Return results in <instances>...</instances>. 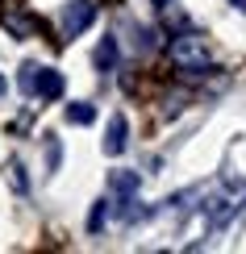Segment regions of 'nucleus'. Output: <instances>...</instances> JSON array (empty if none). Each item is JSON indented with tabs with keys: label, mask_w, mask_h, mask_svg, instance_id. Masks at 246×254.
Returning <instances> with one entry per match:
<instances>
[{
	"label": "nucleus",
	"mask_w": 246,
	"mask_h": 254,
	"mask_svg": "<svg viewBox=\"0 0 246 254\" xmlns=\"http://www.w3.org/2000/svg\"><path fill=\"white\" fill-rule=\"evenodd\" d=\"M167 59L179 71H188V75H205L213 67V50H209V42L200 34H175L167 42Z\"/></svg>",
	"instance_id": "nucleus-1"
},
{
	"label": "nucleus",
	"mask_w": 246,
	"mask_h": 254,
	"mask_svg": "<svg viewBox=\"0 0 246 254\" xmlns=\"http://www.w3.org/2000/svg\"><path fill=\"white\" fill-rule=\"evenodd\" d=\"M246 204V188L242 184H230L221 196H213L209 204H205V221H209V229H221V225H230L234 217H238V208Z\"/></svg>",
	"instance_id": "nucleus-2"
},
{
	"label": "nucleus",
	"mask_w": 246,
	"mask_h": 254,
	"mask_svg": "<svg viewBox=\"0 0 246 254\" xmlns=\"http://www.w3.org/2000/svg\"><path fill=\"white\" fill-rule=\"evenodd\" d=\"M92 21H96V0H71V4L63 8V42L80 38Z\"/></svg>",
	"instance_id": "nucleus-3"
},
{
	"label": "nucleus",
	"mask_w": 246,
	"mask_h": 254,
	"mask_svg": "<svg viewBox=\"0 0 246 254\" xmlns=\"http://www.w3.org/2000/svg\"><path fill=\"white\" fill-rule=\"evenodd\" d=\"M125 146H130V121L121 113H113L109 129H104V154H121Z\"/></svg>",
	"instance_id": "nucleus-4"
},
{
	"label": "nucleus",
	"mask_w": 246,
	"mask_h": 254,
	"mask_svg": "<svg viewBox=\"0 0 246 254\" xmlns=\"http://www.w3.org/2000/svg\"><path fill=\"white\" fill-rule=\"evenodd\" d=\"M63 92H67V79H63V71L42 67V71H38V92H34V96H38V100H59Z\"/></svg>",
	"instance_id": "nucleus-5"
},
{
	"label": "nucleus",
	"mask_w": 246,
	"mask_h": 254,
	"mask_svg": "<svg viewBox=\"0 0 246 254\" xmlns=\"http://www.w3.org/2000/svg\"><path fill=\"white\" fill-rule=\"evenodd\" d=\"M117 38L109 34V38H100V46H96V55H92V63H96V71H113L117 67Z\"/></svg>",
	"instance_id": "nucleus-6"
},
{
	"label": "nucleus",
	"mask_w": 246,
	"mask_h": 254,
	"mask_svg": "<svg viewBox=\"0 0 246 254\" xmlns=\"http://www.w3.org/2000/svg\"><path fill=\"white\" fill-rule=\"evenodd\" d=\"M109 188L117 196H134L138 188H142V175H138V171H113L109 175Z\"/></svg>",
	"instance_id": "nucleus-7"
},
{
	"label": "nucleus",
	"mask_w": 246,
	"mask_h": 254,
	"mask_svg": "<svg viewBox=\"0 0 246 254\" xmlns=\"http://www.w3.org/2000/svg\"><path fill=\"white\" fill-rule=\"evenodd\" d=\"M67 121H71V125H92V121H96V104H88V100L67 104Z\"/></svg>",
	"instance_id": "nucleus-8"
},
{
	"label": "nucleus",
	"mask_w": 246,
	"mask_h": 254,
	"mask_svg": "<svg viewBox=\"0 0 246 254\" xmlns=\"http://www.w3.org/2000/svg\"><path fill=\"white\" fill-rule=\"evenodd\" d=\"M38 63H21V71H17V88L21 92H25V96H34V92H38Z\"/></svg>",
	"instance_id": "nucleus-9"
},
{
	"label": "nucleus",
	"mask_w": 246,
	"mask_h": 254,
	"mask_svg": "<svg viewBox=\"0 0 246 254\" xmlns=\"http://www.w3.org/2000/svg\"><path fill=\"white\" fill-rule=\"evenodd\" d=\"M109 200H96V204H92V217H88V234H100V229H104V217H109Z\"/></svg>",
	"instance_id": "nucleus-10"
},
{
	"label": "nucleus",
	"mask_w": 246,
	"mask_h": 254,
	"mask_svg": "<svg viewBox=\"0 0 246 254\" xmlns=\"http://www.w3.org/2000/svg\"><path fill=\"white\" fill-rule=\"evenodd\" d=\"M4 25H8L13 38H29V34H34V21H29V17H8Z\"/></svg>",
	"instance_id": "nucleus-11"
},
{
	"label": "nucleus",
	"mask_w": 246,
	"mask_h": 254,
	"mask_svg": "<svg viewBox=\"0 0 246 254\" xmlns=\"http://www.w3.org/2000/svg\"><path fill=\"white\" fill-rule=\"evenodd\" d=\"M59 158H63L59 137H55V133H46V167H50V171H59Z\"/></svg>",
	"instance_id": "nucleus-12"
},
{
	"label": "nucleus",
	"mask_w": 246,
	"mask_h": 254,
	"mask_svg": "<svg viewBox=\"0 0 246 254\" xmlns=\"http://www.w3.org/2000/svg\"><path fill=\"white\" fill-rule=\"evenodd\" d=\"M8 184H13L17 192H25V188H29V184H25V167H21V163H13V167H8Z\"/></svg>",
	"instance_id": "nucleus-13"
},
{
	"label": "nucleus",
	"mask_w": 246,
	"mask_h": 254,
	"mask_svg": "<svg viewBox=\"0 0 246 254\" xmlns=\"http://www.w3.org/2000/svg\"><path fill=\"white\" fill-rule=\"evenodd\" d=\"M4 88H8V83H4V75H0V96H4Z\"/></svg>",
	"instance_id": "nucleus-14"
}]
</instances>
